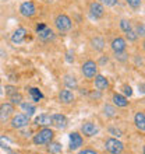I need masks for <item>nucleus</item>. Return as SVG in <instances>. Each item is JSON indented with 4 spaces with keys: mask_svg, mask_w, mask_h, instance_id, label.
<instances>
[{
    "mask_svg": "<svg viewBox=\"0 0 145 154\" xmlns=\"http://www.w3.org/2000/svg\"><path fill=\"white\" fill-rule=\"evenodd\" d=\"M14 114V105L10 102L0 104V123H6Z\"/></svg>",
    "mask_w": 145,
    "mask_h": 154,
    "instance_id": "obj_7",
    "label": "nucleus"
},
{
    "mask_svg": "<svg viewBox=\"0 0 145 154\" xmlns=\"http://www.w3.org/2000/svg\"><path fill=\"white\" fill-rule=\"evenodd\" d=\"M70 139V150H78L82 147L84 144V139H82V134H80L78 132H71L69 136Z\"/></svg>",
    "mask_w": 145,
    "mask_h": 154,
    "instance_id": "obj_10",
    "label": "nucleus"
},
{
    "mask_svg": "<svg viewBox=\"0 0 145 154\" xmlns=\"http://www.w3.org/2000/svg\"><path fill=\"white\" fill-rule=\"evenodd\" d=\"M53 137H55V132L50 128H42L32 136V143L35 146H45L52 142Z\"/></svg>",
    "mask_w": 145,
    "mask_h": 154,
    "instance_id": "obj_1",
    "label": "nucleus"
},
{
    "mask_svg": "<svg viewBox=\"0 0 145 154\" xmlns=\"http://www.w3.org/2000/svg\"><path fill=\"white\" fill-rule=\"evenodd\" d=\"M61 144L60 143H57V142H50V143H48V151L50 154H59V153H61Z\"/></svg>",
    "mask_w": 145,
    "mask_h": 154,
    "instance_id": "obj_24",
    "label": "nucleus"
},
{
    "mask_svg": "<svg viewBox=\"0 0 145 154\" xmlns=\"http://www.w3.org/2000/svg\"><path fill=\"white\" fill-rule=\"evenodd\" d=\"M93 79H95V80H93V84H95V88H96L98 91H105V90L109 88L108 77H105L103 74H96Z\"/></svg>",
    "mask_w": 145,
    "mask_h": 154,
    "instance_id": "obj_14",
    "label": "nucleus"
},
{
    "mask_svg": "<svg viewBox=\"0 0 145 154\" xmlns=\"http://www.w3.org/2000/svg\"><path fill=\"white\" fill-rule=\"evenodd\" d=\"M8 154H20V153H16V151H11V150H8Z\"/></svg>",
    "mask_w": 145,
    "mask_h": 154,
    "instance_id": "obj_41",
    "label": "nucleus"
},
{
    "mask_svg": "<svg viewBox=\"0 0 145 154\" xmlns=\"http://www.w3.org/2000/svg\"><path fill=\"white\" fill-rule=\"evenodd\" d=\"M34 123L36 126H40V128H49L52 125V121H50V115L48 114H40L34 119Z\"/></svg>",
    "mask_w": 145,
    "mask_h": 154,
    "instance_id": "obj_17",
    "label": "nucleus"
},
{
    "mask_svg": "<svg viewBox=\"0 0 145 154\" xmlns=\"http://www.w3.org/2000/svg\"><path fill=\"white\" fill-rule=\"evenodd\" d=\"M110 48L114 53H119V52H124L126 48H127V41L124 39L123 37H117L112 41L110 44Z\"/></svg>",
    "mask_w": 145,
    "mask_h": 154,
    "instance_id": "obj_12",
    "label": "nucleus"
},
{
    "mask_svg": "<svg viewBox=\"0 0 145 154\" xmlns=\"http://www.w3.org/2000/svg\"><path fill=\"white\" fill-rule=\"evenodd\" d=\"M114 57H116V60H119V62H126L127 59H129V55H127V53H126V51H124V52L114 53Z\"/></svg>",
    "mask_w": 145,
    "mask_h": 154,
    "instance_id": "obj_34",
    "label": "nucleus"
},
{
    "mask_svg": "<svg viewBox=\"0 0 145 154\" xmlns=\"http://www.w3.org/2000/svg\"><path fill=\"white\" fill-rule=\"evenodd\" d=\"M46 27H48V25L45 24V23H38V24H36V27H35V32L36 34L40 32V31H42V29H45Z\"/></svg>",
    "mask_w": 145,
    "mask_h": 154,
    "instance_id": "obj_38",
    "label": "nucleus"
},
{
    "mask_svg": "<svg viewBox=\"0 0 145 154\" xmlns=\"http://www.w3.org/2000/svg\"><path fill=\"white\" fill-rule=\"evenodd\" d=\"M134 32H135V34H137V37H144V35H145V28H144V24H142V23H141V24H138L137 25V27H135V31H134Z\"/></svg>",
    "mask_w": 145,
    "mask_h": 154,
    "instance_id": "obj_35",
    "label": "nucleus"
},
{
    "mask_svg": "<svg viewBox=\"0 0 145 154\" xmlns=\"http://www.w3.org/2000/svg\"><path fill=\"white\" fill-rule=\"evenodd\" d=\"M50 121H52V125L53 128H56V129H60V130H64L69 125V119L67 116L63 114H53L50 115Z\"/></svg>",
    "mask_w": 145,
    "mask_h": 154,
    "instance_id": "obj_8",
    "label": "nucleus"
},
{
    "mask_svg": "<svg viewBox=\"0 0 145 154\" xmlns=\"http://www.w3.org/2000/svg\"><path fill=\"white\" fill-rule=\"evenodd\" d=\"M81 72H82L85 79L91 80L98 74V63L89 59V60L84 62V65L81 66Z\"/></svg>",
    "mask_w": 145,
    "mask_h": 154,
    "instance_id": "obj_5",
    "label": "nucleus"
},
{
    "mask_svg": "<svg viewBox=\"0 0 145 154\" xmlns=\"http://www.w3.org/2000/svg\"><path fill=\"white\" fill-rule=\"evenodd\" d=\"M134 123H135V128L141 132H145V114L144 112H137L134 115Z\"/></svg>",
    "mask_w": 145,
    "mask_h": 154,
    "instance_id": "obj_20",
    "label": "nucleus"
},
{
    "mask_svg": "<svg viewBox=\"0 0 145 154\" xmlns=\"http://www.w3.org/2000/svg\"><path fill=\"white\" fill-rule=\"evenodd\" d=\"M38 38H39L42 42H50V41H55L56 38V34L50 27H46L45 29H42L40 32H38Z\"/></svg>",
    "mask_w": 145,
    "mask_h": 154,
    "instance_id": "obj_16",
    "label": "nucleus"
},
{
    "mask_svg": "<svg viewBox=\"0 0 145 154\" xmlns=\"http://www.w3.org/2000/svg\"><path fill=\"white\" fill-rule=\"evenodd\" d=\"M0 147L6 151L11 150V147H10V140H8L7 136H0Z\"/></svg>",
    "mask_w": 145,
    "mask_h": 154,
    "instance_id": "obj_27",
    "label": "nucleus"
},
{
    "mask_svg": "<svg viewBox=\"0 0 145 154\" xmlns=\"http://www.w3.org/2000/svg\"><path fill=\"white\" fill-rule=\"evenodd\" d=\"M112 101L117 108H126V106H129V98L124 97L123 94L114 93L113 94V97H112Z\"/></svg>",
    "mask_w": 145,
    "mask_h": 154,
    "instance_id": "obj_18",
    "label": "nucleus"
},
{
    "mask_svg": "<svg viewBox=\"0 0 145 154\" xmlns=\"http://www.w3.org/2000/svg\"><path fill=\"white\" fill-rule=\"evenodd\" d=\"M63 81H64L66 87H67L69 90H77V88H78L77 79L74 76H71V74H66V76L63 77Z\"/></svg>",
    "mask_w": 145,
    "mask_h": 154,
    "instance_id": "obj_21",
    "label": "nucleus"
},
{
    "mask_svg": "<svg viewBox=\"0 0 145 154\" xmlns=\"http://www.w3.org/2000/svg\"><path fill=\"white\" fill-rule=\"evenodd\" d=\"M29 125V116L25 114H17L11 116V121H10V126L13 129H24Z\"/></svg>",
    "mask_w": 145,
    "mask_h": 154,
    "instance_id": "obj_4",
    "label": "nucleus"
},
{
    "mask_svg": "<svg viewBox=\"0 0 145 154\" xmlns=\"http://www.w3.org/2000/svg\"><path fill=\"white\" fill-rule=\"evenodd\" d=\"M18 93V88H17L16 85H11L8 84L6 85V87H3V94H6L7 97H11V95H14V94Z\"/></svg>",
    "mask_w": 145,
    "mask_h": 154,
    "instance_id": "obj_26",
    "label": "nucleus"
},
{
    "mask_svg": "<svg viewBox=\"0 0 145 154\" xmlns=\"http://www.w3.org/2000/svg\"><path fill=\"white\" fill-rule=\"evenodd\" d=\"M124 39H127L129 42H135V41L138 39V37H137V34L134 32V29H130V31H127L126 32V38Z\"/></svg>",
    "mask_w": 145,
    "mask_h": 154,
    "instance_id": "obj_31",
    "label": "nucleus"
},
{
    "mask_svg": "<svg viewBox=\"0 0 145 154\" xmlns=\"http://www.w3.org/2000/svg\"><path fill=\"white\" fill-rule=\"evenodd\" d=\"M55 27L60 32H69L70 29L72 28V21L67 14H59L55 18Z\"/></svg>",
    "mask_w": 145,
    "mask_h": 154,
    "instance_id": "obj_2",
    "label": "nucleus"
},
{
    "mask_svg": "<svg viewBox=\"0 0 145 154\" xmlns=\"http://www.w3.org/2000/svg\"><path fill=\"white\" fill-rule=\"evenodd\" d=\"M120 29L123 31V32H127V31H130V29H133L131 23H130L129 20H126V18L120 20Z\"/></svg>",
    "mask_w": 145,
    "mask_h": 154,
    "instance_id": "obj_29",
    "label": "nucleus"
},
{
    "mask_svg": "<svg viewBox=\"0 0 145 154\" xmlns=\"http://www.w3.org/2000/svg\"><path fill=\"white\" fill-rule=\"evenodd\" d=\"M20 14L22 17H25V18H31V17H34L36 14V6L34 2H31V0H25V2H22V3L20 4Z\"/></svg>",
    "mask_w": 145,
    "mask_h": 154,
    "instance_id": "obj_6",
    "label": "nucleus"
},
{
    "mask_svg": "<svg viewBox=\"0 0 145 154\" xmlns=\"http://www.w3.org/2000/svg\"><path fill=\"white\" fill-rule=\"evenodd\" d=\"M59 100H60L61 104L69 105V104H72V102H74L75 97H74V93H72L71 90L64 88V90H61L60 93H59Z\"/></svg>",
    "mask_w": 145,
    "mask_h": 154,
    "instance_id": "obj_15",
    "label": "nucleus"
},
{
    "mask_svg": "<svg viewBox=\"0 0 145 154\" xmlns=\"http://www.w3.org/2000/svg\"><path fill=\"white\" fill-rule=\"evenodd\" d=\"M126 3L129 4L133 10H138L142 6V0H126Z\"/></svg>",
    "mask_w": 145,
    "mask_h": 154,
    "instance_id": "obj_30",
    "label": "nucleus"
},
{
    "mask_svg": "<svg viewBox=\"0 0 145 154\" xmlns=\"http://www.w3.org/2000/svg\"><path fill=\"white\" fill-rule=\"evenodd\" d=\"M25 37H27V28L24 27H18V28L13 32L11 35V42L16 45H20L25 41Z\"/></svg>",
    "mask_w": 145,
    "mask_h": 154,
    "instance_id": "obj_13",
    "label": "nucleus"
},
{
    "mask_svg": "<svg viewBox=\"0 0 145 154\" xmlns=\"http://www.w3.org/2000/svg\"><path fill=\"white\" fill-rule=\"evenodd\" d=\"M28 93H29V95H31V100H32V102H39L40 100L43 98V93H42L39 88H36V87L29 88Z\"/></svg>",
    "mask_w": 145,
    "mask_h": 154,
    "instance_id": "obj_23",
    "label": "nucleus"
},
{
    "mask_svg": "<svg viewBox=\"0 0 145 154\" xmlns=\"http://www.w3.org/2000/svg\"><path fill=\"white\" fill-rule=\"evenodd\" d=\"M78 154H99V153L95 151V150H92V149H84V150L78 151Z\"/></svg>",
    "mask_w": 145,
    "mask_h": 154,
    "instance_id": "obj_39",
    "label": "nucleus"
},
{
    "mask_svg": "<svg viewBox=\"0 0 145 154\" xmlns=\"http://www.w3.org/2000/svg\"><path fill=\"white\" fill-rule=\"evenodd\" d=\"M98 2H99L103 7H114V6L119 3V0H98Z\"/></svg>",
    "mask_w": 145,
    "mask_h": 154,
    "instance_id": "obj_32",
    "label": "nucleus"
},
{
    "mask_svg": "<svg viewBox=\"0 0 145 154\" xmlns=\"http://www.w3.org/2000/svg\"><path fill=\"white\" fill-rule=\"evenodd\" d=\"M66 62H67V63H70V65H71V63H74V60H75V57H74V51H71V49H69V51H67V52H66Z\"/></svg>",
    "mask_w": 145,
    "mask_h": 154,
    "instance_id": "obj_33",
    "label": "nucleus"
},
{
    "mask_svg": "<svg viewBox=\"0 0 145 154\" xmlns=\"http://www.w3.org/2000/svg\"><path fill=\"white\" fill-rule=\"evenodd\" d=\"M8 98H10V104H13L14 106H16V105H20L21 102L24 101V100H22V95H21L20 93L14 94V95H11V97H8Z\"/></svg>",
    "mask_w": 145,
    "mask_h": 154,
    "instance_id": "obj_28",
    "label": "nucleus"
},
{
    "mask_svg": "<svg viewBox=\"0 0 145 154\" xmlns=\"http://www.w3.org/2000/svg\"><path fill=\"white\" fill-rule=\"evenodd\" d=\"M109 133L110 134H113V136H114V137H120L121 134V130L120 129H116V128H109Z\"/></svg>",
    "mask_w": 145,
    "mask_h": 154,
    "instance_id": "obj_37",
    "label": "nucleus"
},
{
    "mask_svg": "<svg viewBox=\"0 0 145 154\" xmlns=\"http://www.w3.org/2000/svg\"><path fill=\"white\" fill-rule=\"evenodd\" d=\"M98 132H99V129L93 122H85L81 126V133L84 134L85 137H93L95 134H98Z\"/></svg>",
    "mask_w": 145,
    "mask_h": 154,
    "instance_id": "obj_11",
    "label": "nucleus"
},
{
    "mask_svg": "<svg viewBox=\"0 0 145 154\" xmlns=\"http://www.w3.org/2000/svg\"><path fill=\"white\" fill-rule=\"evenodd\" d=\"M121 88H123V94H124V97L129 98V97H131V95H133V88H131L129 84H124Z\"/></svg>",
    "mask_w": 145,
    "mask_h": 154,
    "instance_id": "obj_36",
    "label": "nucleus"
},
{
    "mask_svg": "<svg viewBox=\"0 0 145 154\" xmlns=\"http://www.w3.org/2000/svg\"><path fill=\"white\" fill-rule=\"evenodd\" d=\"M105 149L110 154H121L124 150V144L117 137H109L105 142Z\"/></svg>",
    "mask_w": 145,
    "mask_h": 154,
    "instance_id": "obj_3",
    "label": "nucleus"
},
{
    "mask_svg": "<svg viewBox=\"0 0 145 154\" xmlns=\"http://www.w3.org/2000/svg\"><path fill=\"white\" fill-rule=\"evenodd\" d=\"M103 114H105L106 118H114L116 116V108H114L113 105L106 104V105L103 106Z\"/></svg>",
    "mask_w": 145,
    "mask_h": 154,
    "instance_id": "obj_25",
    "label": "nucleus"
},
{
    "mask_svg": "<svg viewBox=\"0 0 145 154\" xmlns=\"http://www.w3.org/2000/svg\"><path fill=\"white\" fill-rule=\"evenodd\" d=\"M3 94V87H0V95Z\"/></svg>",
    "mask_w": 145,
    "mask_h": 154,
    "instance_id": "obj_42",
    "label": "nucleus"
},
{
    "mask_svg": "<svg viewBox=\"0 0 145 154\" xmlns=\"http://www.w3.org/2000/svg\"><path fill=\"white\" fill-rule=\"evenodd\" d=\"M89 14H91L95 20L103 18V17H105V7H103L99 2H92V3L89 4Z\"/></svg>",
    "mask_w": 145,
    "mask_h": 154,
    "instance_id": "obj_9",
    "label": "nucleus"
},
{
    "mask_svg": "<svg viewBox=\"0 0 145 154\" xmlns=\"http://www.w3.org/2000/svg\"><path fill=\"white\" fill-rule=\"evenodd\" d=\"M3 2H7V0H3Z\"/></svg>",
    "mask_w": 145,
    "mask_h": 154,
    "instance_id": "obj_43",
    "label": "nucleus"
},
{
    "mask_svg": "<svg viewBox=\"0 0 145 154\" xmlns=\"http://www.w3.org/2000/svg\"><path fill=\"white\" fill-rule=\"evenodd\" d=\"M21 109H22V112H25V115H28L29 118L32 116V115H35L36 112V106L34 105V104H31V102H21L20 104Z\"/></svg>",
    "mask_w": 145,
    "mask_h": 154,
    "instance_id": "obj_22",
    "label": "nucleus"
},
{
    "mask_svg": "<svg viewBox=\"0 0 145 154\" xmlns=\"http://www.w3.org/2000/svg\"><path fill=\"white\" fill-rule=\"evenodd\" d=\"M108 62H109V57L108 56H102L101 60H99V63H101V65H105V63H108Z\"/></svg>",
    "mask_w": 145,
    "mask_h": 154,
    "instance_id": "obj_40",
    "label": "nucleus"
},
{
    "mask_svg": "<svg viewBox=\"0 0 145 154\" xmlns=\"http://www.w3.org/2000/svg\"><path fill=\"white\" fill-rule=\"evenodd\" d=\"M105 45H106V42L102 37H93L91 39V48L93 51H96V52H102L105 49Z\"/></svg>",
    "mask_w": 145,
    "mask_h": 154,
    "instance_id": "obj_19",
    "label": "nucleus"
}]
</instances>
